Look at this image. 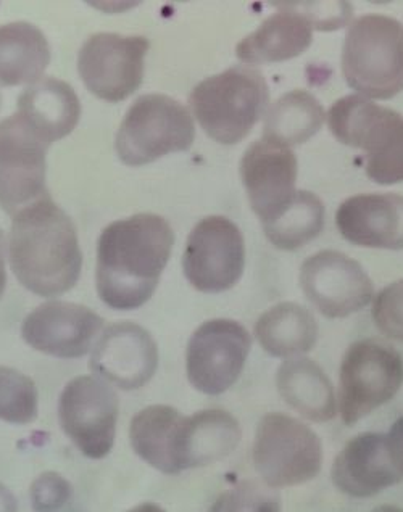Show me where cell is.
Wrapping results in <instances>:
<instances>
[{"instance_id":"6da1fadb","label":"cell","mask_w":403,"mask_h":512,"mask_svg":"<svg viewBox=\"0 0 403 512\" xmlns=\"http://www.w3.org/2000/svg\"><path fill=\"white\" fill-rule=\"evenodd\" d=\"M175 232L162 216H129L109 224L97 242V294L117 311L149 302L170 261Z\"/></svg>"},{"instance_id":"7a4b0ae2","label":"cell","mask_w":403,"mask_h":512,"mask_svg":"<svg viewBox=\"0 0 403 512\" xmlns=\"http://www.w3.org/2000/svg\"><path fill=\"white\" fill-rule=\"evenodd\" d=\"M9 258L18 282L39 297H59L78 284L83 269L78 232L50 195L13 216Z\"/></svg>"},{"instance_id":"3957f363","label":"cell","mask_w":403,"mask_h":512,"mask_svg":"<svg viewBox=\"0 0 403 512\" xmlns=\"http://www.w3.org/2000/svg\"><path fill=\"white\" fill-rule=\"evenodd\" d=\"M270 102L260 71L246 65L228 68L197 84L189 95L192 113L210 139L234 145L249 136Z\"/></svg>"},{"instance_id":"277c9868","label":"cell","mask_w":403,"mask_h":512,"mask_svg":"<svg viewBox=\"0 0 403 512\" xmlns=\"http://www.w3.org/2000/svg\"><path fill=\"white\" fill-rule=\"evenodd\" d=\"M337 141L366 153L365 173L381 186L403 182V116L362 95H347L329 108Z\"/></svg>"},{"instance_id":"5b68a950","label":"cell","mask_w":403,"mask_h":512,"mask_svg":"<svg viewBox=\"0 0 403 512\" xmlns=\"http://www.w3.org/2000/svg\"><path fill=\"white\" fill-rule=\"evenodd\" d=\"M342 75L352 89L387 100L403 91V26L386 15H365L350 25Z\"/></svg>"},{"instance_id":"8992f818","label":"cell","mask_w":403,"mask_h":512,"mask_svg":"<svg viewBox=\"0 0 403 512\" xmlns=\"http://www.w3.org/2000/svg\"><path fill=\"white\" fill-rule=\"evenodd\" d=\"M194 139L196 126L183 104L170 95L147 94L126 112L115 149L125 165L144 166L168 153L186 152Z\"/></svg>"},{"instance_id":"52a82bcc","label":"cell","mask_w":403,"mask_h":512,"mask_svg":"<svg viewBox=\"0 0 403 512\" xmlns=\"http://www.w3.org/2000/svg\"><path fill=\"white\" fill-rule=\"evenodd\" d=\"M252 456L263 484L278 490L315 479L323 466V445L304 422L270 413L258 422Z\"/></svg>"},{"instance_id":"ba28073f","label":"cell","mask_w":403,"mask_h":512,"mask_svg":"<svg viewBox=\"0 0 403 512\" xmlns=\"http://www.w3.org/2000/svg\"><path fill=\"white\" fill-rule=\"evenodd\" d=\"M402 384V356L389 343L366 339L350 345L341 364L337 405L345 426L386 405Z\"/></svg>"},{"instance_id":"9c48e42d","label":"cell","mask_w":403,"mask_h":512,"mask_svg":"<svg viewBox=\"0 0 403 512\" xmlns=\"http://www.w3.org/2000/svg\"><path fill=\"white\" fill-rule=\"evenodd\" d=\"M246 244L241 229L225 216H207L187 237L184 276L204 294L233 289L244 273Z\"/></svg>"},{"instance_id":"30bf717a","label":"cell","mask_w":403,"mask_h":512,"mask_svg":"<svg viewBox=\"0 0 403 512\" xmlns=\"http://www.w3.org/2000/svg\"><path fill=\"white\" fill-rule=\"evenodd\" d=\"M59 421L86 458H105L117 437V393L99 377H75L60 393Z\"/></svg>"},{"instance_id":"8fae6325","label":"cell","mask_w":403,"mask_h":512,"mask_svg":"<svg viewBox=\"0 0 403 512\" xmlns=\"http://www.w3.org/2000/svg\"><path fill=\"white\" fill-rule=\"evenodd\" d=\"M18 113L0 121V207L15 216L46 197L47 150Z\"/></svg>"},{"instance_id":"7c38bea8","label":"cell","mask_w":403,"mask_h":512,"mask_svg":"<svg viewBox=\"0 0 403 512\" xmlns=\"http://www.w3.org/2000/svg\"><path fill=\"white\" fill-rule=\"evenodd\" d=\"M252 337L233 319H210L187 343V379L197 392L217 397L231 389L246 366Z\"/></svg>"},{"instance_id":"4fadbf2b","label":"cell","mask_w":403,"mask_h":512,"mask_svg":"<svg viewBox=\"0 0 403 512\" xmlns=\"http://www.w3.org/2000/svg\"><path fill=\"white\" fill-rule=\"evenodd\" d=\"M150 42L144 36L92 34L79 50L78 71L84 86L105 102H121L138 91Z\"/></svg>"},{"instance_id":"5bb4252c","label":"cell","mask_w":403,"mask_h":512,"mask_svg":"<svg viewBox=\"0 0 403 512\" xmlns=\"http://www.w3.org/2000/svg\"><path fill=\"white\" fill-rule=\"evenodd\" d=\"M300 285L308 302L329 319L363 310L374 295L373 282L362 265L336 250L308 256L300 268Z\"/></svg>"},{"instance_id":"9a60e30c","label":"cell","mask_w":403,"mask_h":512,"mask_svg":"<svg viewBox=\"0 0 403 512\" xmlns=\"http://www.w3.org/2000/svg\"><path fill=\"white\" fill-rule=\"evenodd\" d=\"M104 326V319L88 306L47 302L34 308L21 324V337L34 350L75 360L88 355Z\"/></svg>"},{"instance_id":"2e32d148","label":"cell","mask_w":403,"mask_h":512,"mask_svg":"<svg viewBox=\"0 0 403 512\" xmlns=\"http://www.w3.org/2000/svg\"><path fill=\"white\" fill-rule=\"evenodd\" d=\"M297 157L291 149L257 141L247 147L241 160L242 184L247 199L262 224L278 218L294 199Z\"/></svg>"},{"instance_id":"e0dca14e","label":"cell","mask_w":403,"mask_h":512,"mask_svg":"<svg viewBox=\"0 0 403 512\" xmlns=\"http://www.w3.org/2000/svg\"><path fill=\"white\" fill-rule=\"evenodd\" d=\"M91 368L100 379L109 380L120 389H141L157 371V343L139 324H112L92 351Z\"/></svg>"},{"instance_id":"ac0fdd59","label":"cell","mask_w":403,"mask_h":512,"mask_svg":"<svg viewBox=\"0 0 403 512\" xmlns=\"http://www.w3.org/2000/svg\"><path fill=\"white\" fill-rule=\"evenodd\" d=\"M331 479L339 492L352 498H370L403 480L395 466L386 435L362 434L352 438L334 459Z\"/></svg>"},{"instance_id":"d6986e66","label":"cell","mask_w":403,"mask_h":512,"mask_svg":"<svg viewBox=\"0 0 403 512\" xmlns=\"http://www.w3.org/2000/svg\"><path fill=\"white\" fill-rule=\"evenodd\" d=\"M336 226L345 240L358 247L403 248V197L397 194H360L336 211Z\"/></svg>"},{"instance_id":"ffe728a7","label":"cell","mask_w":403,"mask_h":512,"mask_svg":"<svg viewBox=\"0 0 403 512\" xmlns=\"http://www.w3.org/2000/svg\"><path fill=\"white\" fill-rule=\"evenodd\" d=\"M17 113L44 141L52 144L75 131L81 118V104L70 84L47 76L21 92Z\"/></svg>"},{"instance_id":"44dd1931","label":"cell","mask_w":403,"mask_h":512,"mask_svg":"<svg viewBox=\"0 0 403 512\" xmlns=\"http://www.w3.org/2000/svg\"><path fill=\"white\" fill-rule=\"evenodd\" d=\"M276 7L283 10L266 18L254 33L237 44L236 55L241 62L249 65L286 62L312 46L310 21L286 4H276Z\"/></svg>"},{"instance_id":"7402d4cb","label":"cell","mask_w":403,"mask_h":512,"mask_svg":"<svg viewBox=\"0 0 403 512\" xmlns=\"http://www.w3.org/2000/svg\"><path fill=\"white\" fill-rule=\"evenodd\" d=\"M279 395L308 421H333L337 414L334 387L325 371L307 358L284 361L276 374Z\"/></svg>"},{"instance_id":"603a6c76","label":"cell","mask_w":403,"mask_h":512,"mask_svg":"<svg viewBox=\"0 0 403 512\" xmlns=\"http://www.w3.org/2000/svg\"><path fill=\"white\" fill-rule=\"evenodd\" d=\"M49 63V41L41 29L26 21L0 26V86L38 83Z\"/></svg>"},{"instance_id":"cb8c5ba5","label":"cell","mask_w":403,"mask_h":512,"mask_svg":"<svg viewBox=\"0 0 403 512\" xmlns=\"http://www.w3.org/2000/svg\"><path fill=\"white\" fill-rule=\"evenodd\" d=\"M255 337L268 355L292 360L315 347L318 324L304 306L279 303L258 318Z\"/></svg>"},{"instance_id":"d4e9b609","label":"cell","mask_w":403,"mask_h":512,"mask_svg":"<svg viewBox=\"0 0 403 512\" xmlns=\"http://www.w3.org/2000/svg\"><path fill=\"white\" fill-rule=\"evenodd\" d=\"M325 120V108L315 95L295 89L276 100L266 112L262 139L291 149L312 139Z\"/></svg>"},{"instance_id":"484cf974","label":"cell","mask_w":403,"mask_h":512,"mask_svg":"<svg viewBox=\"0 0 403 512\" xmlns=\"http://www.w3.org/2000/svg\"><path fill=\"white\" fill-rule=\"evenodd\" d=\"M241 438L239 422L225 409H204L187 416L186 471L225 459L236 450Z\"/></svg>"},{"instance_id":"4316f807","label":"cell","mask_w":403,"mask_h":512,"mask_svg":"<svg viewBox=\"0 0 403 512\" xmlns=\"http://www.w3.org/2000/svg\"><path fill=\"white\" fill-rule=\"evenodd\" d=\"M181 416L173 406H147L134 416L129 427L134 453L162 474L176 475L173 450Z\"/></svg>"},{"instance_id":"83f0119b","label":"cell","mask_w":403,"mask_h":512,"mask_svg":"<svg viewBox=\"0 0 403 512\" xmlns=\"http://www.w3.org/2000/svg\"><path fill=\"white\" fill-rule=\"evenodd\" d=\"M325 205L308 190H297L289 207L270 223L262 224L266 239L281 250H297L320 236L325 228Z\"/></svg>"},{"instance_id":"f1b7e54d","label":"cell","mask_w":403,"mask_h":512,"mask_svg":"<svg viewBox=\"0 0 403 512\" xmlns=\"http://www.w3.org/2000/svg\"><path fill=\"white\" fill-rule=\"evenodd\" d=\"M39 397L31 377L17 369L0 366V421L26 426L36 421Z\"/></svg>"},{"instance_id":"f546056e","label":"cell","mask_w":403,"mask_h":512,"mask_svg":"<svg viewBox=\"0 0 403 512\" xmlns=\"http://www.w3.org/2000/svg\"><path fill=\"white\" fill-rule=\"evenodd\" d=\"M283 503L275 488L257 480H244L218 496L208 512H281Z\"/></svg>"},{"instance_id":"4dcf8cb0","label":"cell","mask_w":403,"mask_h":512,"mask_svg":"<svg viewBox=\"0 0 403 512\" xmlns=\"http://www.w3.org/2000/svg\"><path fill=\"white\" fill-rule=\"evenodd\" d=\"M371 316L381 334L403 342V279L392 282L376 295Z\"/></svg>"},{"instance_id":"1f68e13d","label":"cell","mask_w":403,"mask_h":512,"mask_svg":"<svg viewBox=\"0 0 403 512\" xmlns=\"http://www.w3.org/2000/svg\"><path fill=\"white\" fill-rule=\"evenodd\" d=\"M71 495L70 482L54 471L42 472L30 488L31 506L36 512H59L67 506Z\"/></svg>"},{"instance_id":"d6a6232c","label":"cell","mask_w":403,"mask_h":512,"mask_svg":"<svg viewBox=\"0 0 403 512\" xmlns=\"http://www.w3.org/2000/svg\"><path fill=\"white\" fill-rule=\"evenodd\" d=\"M289 9L302 13L313 29L320 31H334L347 25L352 17V9L347 2H289Z\"/></svg>"},{"instance_id":"836d02e7","label":"cell","mask_w":403,"mask_h":512,"mask_svg":"<svg viewBox=\"0 0 403 512\" xmlns=\"http://www.w3.org/2000/svg\"><path fill=\"white\" fill-rule=\"evenodd\" d=\"M386 440L395 466L399 467V471L403 474V416L394 422V426L386 435Z\"/></svg>"},{"instance_id":"e575fe53","label":"cell","mask_w":403,"mask_h":512,"mask_svg":"<svg viewBox=\"0 0 403 512\" xmlns=\"http://www.w3.org/2000/svg\"><path fill=\"white\" fill-rule=\"evenodd\" d=\"M0 512H18L17 498L2 482H0Z\"/></svg>"},{"instance_id":"d590c367","label":"cell","mask_w":403,"mask_h":512,"mask_svg":"<svg viewBox=\"0 0 403 512\" xmlns=\"http://www.w3.org/2000/svg\"><path fill=\"white\" fill-rule=\"evenodd\" d=\"M5 287H7V271H5L4 260V234L0 231V298L4 295Z\"/></svg>"},{"instance_id":"8d00e7d4","label":"cell","mask_w":403,"mask_h":512,"mask_svg":"<svg viewBox=\"0 0 403 512\" xmlns=\"http://www.w3.org/2000/svg\"><path fill=\"white\" fill-rule=\"evenodd\" d=\"M126 512H167L162 506H158L155 503H141L134 508L128 509Z\"/></svg>"},{"instance_id":"74e56055","label":"cell","mask_w":403,"mask_h":512,"mask_svg":"<svg viewBox=\"0 0 403 512\" xmlns=\"http://www.w3.org/2000/svg\"><path fill=\"white\" fill-rule=\"evenodd\" d=\"M370 512H403V509L397 508V506H391V504H383V506H378V508H374L373 511Z\"/></svg>"},{"instance_id":"f35d334b","label":"cell","mask_w":403,"mask_h":512,"mask_svg":"<svg viewBox=\"0 0 403 512\" xmlns=\"http://www.w3.org/2000/svg\"><path fill=\"white\" fill-rule=\"evenodd\" d=\"M0 105H2V95H0Z\"/></svg>"}]
</instances>
